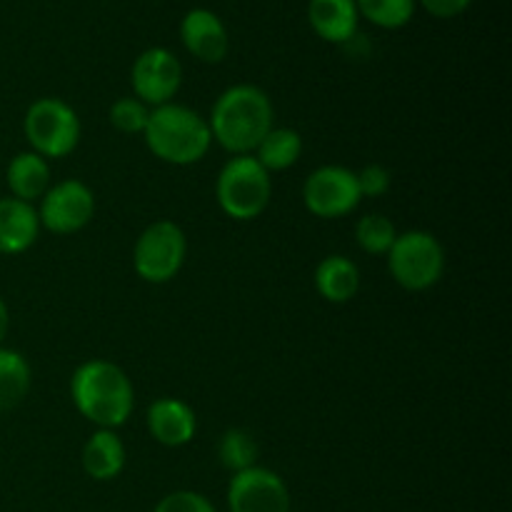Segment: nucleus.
<instances>
[{
	"instance_id": "1",
	"label": "nucleus",
	"mask_w": 512,
	"mask_h": 512,
	"mask_svg": "<svg viewBox=\"0 0 512 512\" xmlns=\"http://www.w3.org/2000/svg\"><path fill=\"white\" fill-rule=\"evenodd\" d=\"M273 103L255 85H233L210 110V133L228 153L253 155L260 140L273 130Z\"/></svg>"
},
{
	"instance_id": "2",
	"label": "nucleus",
	"mask_w": 512,
	"mask_h": 512,
	"mask_svg": "<svg viewBox=\"0 0 512 512\" xmlns=\"http://www.w3.org/2000/svg\"><path fill=\"white\" fill-rule=\"evenodd\" d=\"M70 395L78 413L100 430H115L133 413V383L108 360H88L80 365L70 380Z\"/></svg>"
},
{
	"instance_id": "3",
	"label": "nucleus",
	"mask_w": 512,
	"mask_h": 512,
	"mask_svg": "<svg viewBox=\"0 0 512 512\" xmlns=\"http://www.w3.org/2000/svg\"><path fill=\"white\" fill-rule=\"evenodd\" d=\"M143 138L150 153L170 165L198 163L213 143L208 120L195 110L175 103H165L150 110Z\"/></svg>"
},
{
	"instance_id": "4",
	"label": "nucleus",
	"mask_w": 512,
	"mask_h": 512,
	"mask_svg": "<svg viewBox=\"0 0 512 512\" xmlns=\"http://www.w3.org/2000/svg\"><path fill=\"white\" fill-rule=\"evenodd\" d=\"M270 195H273V180L253 155L230 158L215 183L218 205L233 220H253L263 215Z\"/></svg>"
},
{
	"instance_id": "5",
	"label": "nucleus",
	"mask_w": 512,
	"mask_h": 512,
	"mask_svg": "<svg viewBox=\"0 0 512 512\" xmlns=\"http://www.w3.org/2000/svg\"><path fill=\"white\" fill-rule=\"evenodd\" d=\"M388 268L400 288L420 293L443 278L445 250L433 233L410 230L398 235L388 250Z\"/></svg>"
},
{
	"instance_id": "6",
	"label": "nucleus",
	"mask_w": 512,
	"mask_h": 512,
	"mask_svg": "<svg viewBox=\"0 0 512 512\" xmlns=\"http://www.w3.org/2000/svg\"><path fill=\"white\" fill-rule=\"evenodd\" d=\"M25 138L40 158H65L80 140L78 113L60 98H40L23 120Z\"/></svg>"
},
{
	"instance_id": "7",
	"label": "nucleus",
	"mask_w": 512,
	"mask_h": 512,
	"mask_svg": "<svg viewBox=\"0 0 512 512\" xmlns=\"http://www.w3.org/2000/svg\"><path fill=\"white\" fill-rule=\"evenodd\" d=\"M188 253V240L173 220H158L140 233L133 250L135 273L145 283H168L180 273Z\"/></svg>"
},
{
	"instance_id": "8",
	"label": "nucleus",
	"mask_w": 512,
	"mask_h": 512,
	"mask_svg": "<svg viewBox=\"0 0 512 512\" xmlns=\"http://www.w3.org/2000/svg\"><path fill=\"white\" fill-rule=\"evenodd\" d=\"M360 200L355 173L343 165H323L303 185V203L315 218H343L358 208Z\"/></svg>"
},
{
	"instance_id": "9",
	"label": "nucleus",
	"mask_w": 512,
	"mask_h": 512,
	"mask_svg": "<svg viewBox=\"0 0 512 512\" xmlns=\"http://www.w3.org/2000/svg\"><path fill=\"white\" fill-rule=\"evenodd\" d=\"M95 195L80 180H63L50 185L48 193L40 198L38 218L50 233L70 235L83 230L93 220Z\"/></svg>"
},
{
	"instance_id": "10",
	"label": "nucleus",
	"mask_w": 512,
	"mask_h": 512,
	"mask_svg": "<svg viewBox=\"0 0 512 512\" xmlns=\"http://www.w3.org/2000/svg\"><path fill=\"white\" fill-rule=\"evenodd\" d=\"M230 512H290V493L278 473L253 468L235 473L228 485Z\"/></svg>"
},
{
	"instance_id": "11",
	"label": "nucleus",
	"mask_w": 512,
	"mask_h": 512,
	"mask_svg": "<svg viewBox=\"0 0 512 512\" xmlns=\"http://www.w3.org/2000/svg\"><path fill=\"white\" fill-rule=\"evenodd\" d=\"M130 80H133V90L140 103L160 108V105L170 103L173 95L178 93L183 68L170 50L150 48L135 60Z\"/></svg>"
},
{
	"instance_id": "12",
	"label": "nucleus",
	"mask_w": 512,
	"mask_h": 512,
	"mask_svg": "<svg viewBox=\"0 0 512 512\" xmlns=\"http://www.w3.org/2000/svg\"><path fill=\"white\" fill-rule=\"evenodd\" d=\"M185 48L203 63H220L228 53V30L215 13L205 8L190 10L180 25Z\"/></svg>"
},
{
	"instance_id": "13",
	"label": "nucleus",
	"mask_w": 512,
	"mask_h": 512,
	"mask_svg": "<svg viewBox=\"0 0 512 512\" xmlns=\"http://www.w3.org/2000/svg\"><path fill=\"white\" fill-rule=\"evenodd\" d=\"M148 430L165 448H180L195 438L198 420L193 408L178 398H160L148 408Z\"/></svg>"
},
{
	"instance_id": "14",
	"label": "nucleus",
	"mask_w": 512,
	"mask_h": 512,
	"mask_svg": "<svg viewBox=\"0 0 512 512\" xmlns=\"http://www.w3.org/2000/svg\"><path fill=\"white\" fill-rule=\"evenodd\" d=\"M40 218L33 203L0 198V255L25 253L38 240Z\"/></svg>"
},
{
	"instance_id": "15",
	"label": "nucleus",
	"mask_w": 512,
	"mask_h": 512,
	"mask_svg": "<svg viewBox=\"0 0 512 512\" xmlns=\"http://www.w3.org/2000/svg\"><path fill=\"white\" fill-rule=\"evenodd\" d=\"M310 25L328 43H345L358 30L355 0H310Z\"/></svg>"
},
{
	"instance_id": "16",
	"label": "nucleus",
	"mask_w": 512,
	"mask_h": 512,
	"mask_svg": "<svg viewBox=\"0 0 512 512\" xmlns=\"http://www.w3.org/2000/svg\"><path fill=\"white\" fill-rule=\"evenodd\" d=\"M5 180H8L13 198L23 200V203H33V200H40L48 193L50 165L38 153L28 150V153H20L10 160Z\"/></svg>"
},
{
	"instance_id": "17",
	"label": "nucleus",
	"mask_w": 512,
	"mask_h": 512,
	"mask_svg": "<svg viewBox=\"0 0 512 512\" xmlns=\"http://www.w3.org/2000/svg\"><path fill=\"white\" fill-rule=\"evenodd\" d=\"M125 468V445L113 430H98L88 438L83 448V470L88 478L113 480L123 473Z\"/></svg>"
},
{
	"instance_id": "18",
	"label": "nucleus",
	"mask_w": 512,
	"mask_h": 512,
	"mask_svg": "<svg viewBox=\"0 0 512 512\" xmlns=\"http://www.w3.org/2000/svg\"><path fill=\"white\" fill-rule=\"evenodd\" d=\"M315 288L328 303H348L360 288L358 265L345 255H328L315 268Z\"/></svg>"
},
{
	"instance_id": "19",
	"label": "nucleus",
	"mask_w": 512,
	"mask_h": 512,
	"mask_svg": "<svg viewBox=\"0 0 512 512\" xmlns=\"http://www.w3.org/2000/svg\"><path fill=\"white\" fill-rule=\"evenodd\" d=\"M33 375L30 365L18 350L0 348V413L18 408L28 395Z\"/></svg>"
},
{
	"instance_id": "20",
	"label": "nucleus",
	"mask_w": 512,
	"mask_h": 512,
	"mask_svg": "<svg viewBox=\"0 0 512 512\" xmlns=\"http://www.w3.org/2000/svg\"><path fill=\"white\" fill-rule=\"evenodd\" d=\"M300 153H303V138L290 128H273L260 145L255 148L253 158L263 165L268 173L275 170H288L298 163Z\"/></svg>"
},
{
	"instance_id": "21",
	"label": "nucleus",
	"mask_w": 512,
	"mask_h": 512,
	"mask_svg": "<svg viewBox=\"0 0 512 512\" xmlns=\"http://www.w3.org/2000/svg\"><path fill=\"white\" fill-rule=\"evenodd\" d=\"M218 455L223 468H228L233 475L243 473V470L253 468L258 463V443H255L250 433L233 428L220 438Z\"/></svg>"
},
{
	"instance_id": "22",
	"label": "nucleus",
	"mask_w": 512,
	"mask_h": 512,
	"mask_svg": "<svg viewBox=\"0 0 512 512\" xmlns=\"http://www.w3.org/2000/svg\"><path fill=\"white\" fill-rule=\"evenodd\" d=\"M355 238H358V245L365 253L388 255L395 238H398V230H395L393 220H388L380 213H373L360 218L358 228H355Z\"/></svg>"
},
{
	"instance_id": "23",
	"label": "nucleus",
	"mask_w": 512,
	"mask_h": 512,
	"mask_svg": "<svg viewBox=\"0 0 512 512\" xmlns=\"http://www.w3.org/2000/svg\"><path fill=\"white\" fill-rule=\"evenodd\" d=\"M358 13L380 28H403L415 13V0H355Z\"/></svg>"
},
{
	"instance_id": "24",
	"label": "nucleus",
	"mask_w": 512,
	"mask_h": 512,
	"mask_svg": "<svg viewBox=\"0 0 512 512\" xmlns=\"http://www.w3.org/2000/svg\"><path fill=\"white\" fill-rule=\"evenodd\" d=\"M150 110L148 105L140 103L138 98H120L115 100L113 108H110V123L125 135H143L145 125H148Z\"/></svg>"
},
{
	"instance_id": "25",
	"label": "nucleus",
	"mask_w": 512,
	"mask_h": 512,
	"mask_svg": "<svg viewBox=\"0 0 512 512\" xmlns=\"http://www.w3.org/2000/svg\"><path fill=\"white\" fill-rule=\"evenodd\" d=\"M155 512H215V508L205 495L193 493V490H178V493L165 495L155 505Z\"/></svg>"
},
{
	"instance_id": "26",
	"label": "nucleus",
	"mask_w": 512,
	"mask_h": 512,
	"mask_svg": "<svg viewBox=\"0 0 512 512\" xmlns=\"http://www.w3.org/2000/svg\"><path fill=\"white\" fill-rule=\"evenodd\" d=\"M355 180H358L360 198H380L390 190V173L378 163L365 165L360 173H355Z\"/></svg>"
},
{
	"instance_id": "27",
	"label": "nucleus",
	"mask_w": 512,
	"mask_h": 512,
	"mask_svg": "<svg viewBox=\"0 0 512 512\" xmlns=\"http://www.w3.org/2000/svg\"><path fill=\"white\" fill-rule=\"evenodd\" d=\"M430 15L435 18H455L470 5V0H420Z\"/></svg>"
},
{
	"instance_id": "28",
	"label": "nucleus",
	"mask_w": 512,
	"mask_h": 512,
	"mask_svg": "<svg viewBox=\"0 0 512 512\" xmlns=\"http://www.w3.org/2000/svg\"><path fill=\"white\" fill-rule=\"evenodd\" d=\"M8 328H10V313H8V305L3 303V298H0V343L5 340V335H8Z\"/></svg>"
}]
</instances>
